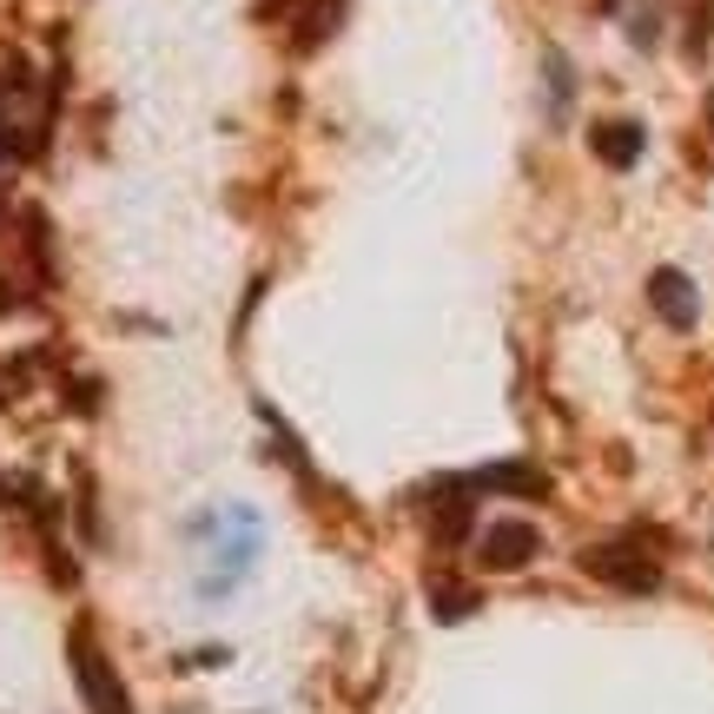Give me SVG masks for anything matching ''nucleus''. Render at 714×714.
<instances>
[{"label":"nucleus","mask_w":714,"mask_h":714,"mask_svg":"<svg viewBox=\"0 0 714 714\" xmlns=\"http://www.w3.org/2000/svg\"><path fill=\"white\" fill-rule=\"evenodd\" d=\"M649 298H655V311L668 317V325H694V285L681 272H655L649 278Z\"/></svg>","instance_id":"nucleus-3"},{"label":"nucleus","mask_w":714,"mask_h":714,"mask_svg":"<svg viewBox=\"0 0 714 714\" xmlns=\"http://www.w3.org/2000/svg\"><path fill=\"white\" fill-rule=\"evenodd\" d=\"M589 569L602 583H628V589H655V569L642 563V555H628V549H596L589 555Z\"/></svg>","instance_id":"nucleus-4"},{"label":"nucleus","mask_w":714,"mask_h":714,"mask_svg":"<svg viewBox=\"0 0 714 714\" xmlns=\"http://www.w3.org/2000/svg\"><path fill=\"white\" fill-rule=\"evenodd\" d=\"M536 555V529L529 523H497L490 536H484V563L490 569H523Z\"/></svg>","instance_id":"nucleus-2"},{"label":"nucleus","mask_w":714,"mask_h":714,"mask_svg":"<svg viewBox=\"0 0 714 714\" xmlns=\"http://www.w3.org/2000/svg\"><path fill=\"white\" fill-rule=\"evenodd\" d=\"M73 675H79V694H87L93 714H133V701H126L113 662L100 655V642H93L87 628H73Z\"/></svg>","instance_id":"nucleus-1"},{"label":"nucleus","mask_w":714,"mask_h":714,"mask_svg":"<svg viewBox=\"0 0 714 714\" xmlns=\"http://www.w3.org/2000/svg\"><path fill=\"white\" fill-rule=\"evenodd\" d=\"M596 152L609 159V166H628V159L642 152V126H628V120L622 126H596Z\"/></svg>","instance_id":"nucleus-5"}]
</instances>
